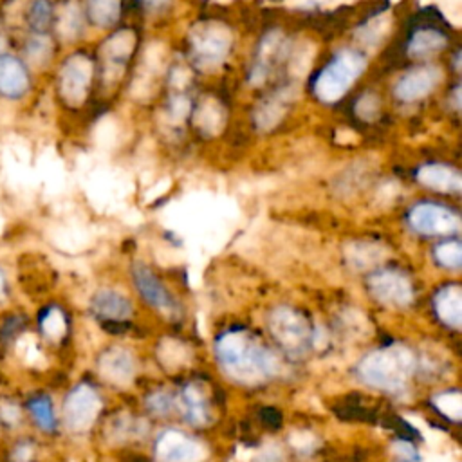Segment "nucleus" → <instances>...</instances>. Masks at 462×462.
Listing matches in <instances>:
<instances>
[{
	"instance_id": "9d476101",
	"label": "nucleus",
	"mask_w": 462,
	"mask_h": 462,
	"mask_svg": "<svg viewBox=\"0 0 462 462\" xmlns=\"http://www.w3.org/2000/svg\"><path fill=\"white\" fill-rule=\"evenodd\" d=\"M101 407L103 402L98 390L91 383L80 381L64 397L60 423L71 434H85L96 423Z\"/></svg>"
},
{
	"instance_id": "f257e3e1",
	"label": "nucleus",
	"mask_w": 462,
	"mask_h": 462,
	"mask_svg": "<svg viewBox=\"0 0 462 462\" xmlns=\"http://www.w3.org/2000/svg\"><path fill=\"white\" fill-rule=\"evenodd\" d=\"M239 31L229 17L201 13L185 29L181 58L197 76H217L235 58Z\"/></svg>"
},
{
	"instance_id": "f8f14e48",
	"label": "nucleus",
	"mask_w": 462,
	"mask_h": 462,
	"mask_svg": "<svg viewBox=\"0 0 462 462\" xmlns=\"http://www.w3.org/2000/svg\"><path fill=\"white\" fill-rule=\"evenodd\" d=\"M13 49L22 56V60L40 76L47 78L54 68L62 47L58 45L52 33H28L13 29Z\"/></svg>"
},
{
	"instance_id": "2f4dec72",
	"label": "nucleus",
	"mask_w": 462,
	"mask_h": 462,
	"mask_svg": "<svg viewBox=\"0 0 462 462\" xmlns=\"http://www.w3.org/2000/svg\"><path fill=\"white\" fill-rule=\"evenodd\" d=\"M435 260L448 269H458L462 264V246L458 241H446L435 248Z\"/></svg>"
},
{
	"instance_id": "a878e982",
	"label": "nucleus",
	"mask_w": 462,
	"mask_h": 462,
	"mask_svg": "<svg viewBox=\"0 0 462 462\" xmlns=\"http://www.w3.org/2000/svg\"><path fill=\"white\" fill-rule=\"evenodd\" d=\"M91 311L101 322H123L132 315V304L114 289H100L91 300Z\"/></svg>"
},
{
	"instance_id": "6e6552de",
	"label": "nucleus",
	"mask_w": 462,
	"mask_h": 462,
	"mask_svg": "<svg viewBox=\"0 0 462 462\" xmlns=\"http://www.w3.org/2000/svg\"><path fill=\"white\" fill-rule=\"evenodd\" d=\"M416 363L414 353L407 346L390 345L367 354L358 365V374L367 385L378 390L401 392L409 385Z\"/></svg>"
},
{
	"instance_id": "58836bf2",
	"label": "nucleus",
	"mask_w": 462,
	"mask_h": 462,
	"mask_svg": "<svg viewBox=\"0 0 462 462\" xmlns=\"http://www.w3.org/2000/svg\"><path fill=\"white\" fill-rule=\"evenodd\" d=\"M266 3H271V4H280V3H285V0H266Z\"/></svg>"
},
{
	"instance_id": "473e14b6",
	"label": "nucleus",
	"mask_w": 462,
	"mask_h": 462,
	"mask_svg": "<svg viewBox=\"0 0 462 462\" xmlns=\"http://www.w3.org/2000/svg\"><path fill=\"white\" fill-rule=\"evenodd\" d=\"M434 404L437 407V410L441 414H444L446 418L458 421L460 419V412H462V402H460V394L458 392H446L441 394L434 399Z\"/></svg>"
},
{
	"instance_id": "bb28decb",
	"label": "nucleus",
	"mask_w": 462,
	"mask_h": 462,
	"mask_svg": "<svg viewBox=\"0 0 462 462\" xmlns=\"http://www.w3.org/2000/svg\"><path fill=\"white\" fill-rule=\"evenodd\" d=\"M31 329V316L13 306L0 311V354H10L17 341Z\"/></svg>"
},
{
	"instance_id": "6ab92c4d",
	"label": "nucleus",
	"mask_w": 462,
	"mask_h": 462,
	"mask_svg": "<svg viewBox=\"0 0 462 462\" xmlns=\"http://www.w3.org/2000/svg\"><path fill=\"white\" fill-rule=\"evenodd\" d=\"M91 35H105L125 22L129 0H82Z\"/></svg>"
},
{
	"instance_id": "0eeeda50",
	"label": "nucleus",
	"mask_w": 462,
	"mask_h": 462,
	"mask_svg": "<svg viewBox=\"0 0 462 462\" xmlns=\"http://www.w3.org/2000/svg\"><path fill=\"white\" fill-rule=\"evenodd\" d=\"M448 82L450 75L442 60L402 66L388 84L386 100L401 108L418 107L439 94Z\"/></svg>"
},
{
	"instance_id": "1a4fd4ad",
	"label": "nucleus",
	"mask_w": 462,
	"mask_h": 462,
	"mask_svg": "<svg viewBox=\"0 0 462 462\" xmlns=\"http://www.w3.org/2000/svg\"><path fill=\"white\" fill-rule=\"evenodd\" d=\"M42 78L22 60L15 49L0 52V105L24 107L38 92Z\"/></svg>"
},
{
	"instance_id": "72a5a7b5",
	"label": "nucleus",
	"mask_w": 462,
	"mask_h": 462,
	"mask_svg": "<svg viewBox=\"0 0 462 462\" xmlns=\"http://www.w3.org/2000/svg\"><path fill=\"white\" fill-rule=\"evenodd\" d=\"M13 306V280L8 266L0 260V311Z\"/></svg>"
},
{
	"instance_id": "4be33fe9",
	"label": "nucleus",
	"mask_w": 462,
	"mask_h": 462,
	"mask_svg": "<svg viewBox=\"0 0 462 462\" xmlns=\"http://www.w3.org/2000/svg\"><path fill=\"white\" fill-rule=\"evenodd\" d=\"M155 457L159 462H201L204 448L179 430H166L157 437Z\"/></svg>"
},
{
	"instance_id": "20e7f679",
	"label": "nucleus",
	"mask_w": 462,
	"mask_h": 462,
	"mask_svg": "<svg viewBox=\"0 0 462 462\" xmlns=\"http://www.w3.org/2000/svg\"><path fill=\"white\" fill-rule=\"evenodd\" d=\"M54 103L66 114H84L92 108L98 91V68L87 44L64 49L49 73Z\"/></svg>"
},
{
	"instance_id": "cd10ccee",
	"label": "nucleus",
	"mask_w": 462,
	"mask_h": 462,
	"mask_svg": "<svg viewBox=\"0 0 462 462\" xmlns=\"http://www.w3.org/2000/svg\"><path fill=\"white\" fill-rule=\"evenodd\" d=\"M434 307L439 320L453 329L462 322V289L457 283L444 285L434 299Z\"/></svg>"
},
{
	"instance_id": "dca6fc26",
	"label": "nucleus",
	"mask_w": 462,
	"mask_h": 462,
	"mask_svg": "<svg viewBox=\"0 0 462 462\" xmlns=\"http://www.w3.org/2000/svg\"><path fill=\"white\" fill-rule=\"evenodd\" d=\"M370 293L388 307H409L414 300V287L409 276L397 269H379L369 278Z\"/></svg>"
},
{
	"instance_id": "ddd939ff",
	"label": "nucleus",
	"mask_w": 462,
	"mask_h": 462,
	"mask_svg": "<svg viewBox=\"0 0 462 462\" xmlns=\"http://www.w3.org/2000/svg\"><path fill=\"white\" fill-rule=\"evenodd\" d=\"M231 120V107L217 89L195 96L190 127L203 138H215L226 131Z\"/></svg>"
},
{
	"instance_id": "ea45409f",
	"label": "nucleus",
	"mask_w": 462,
	"mask_h": 462,
	"mask_svg": "<svg viewBox=\"0 0 462 462\" xmlns=\"http://www.w3.org/2000/svg\"><path fill=\"white\" fill-rule=\"evenodd\" d=\"M0 442H3V435H0Z\"/></svg>"
},
{
	"instance_id": "412c9836",
	"label": "nucleus",
	"mask_w": 462,
	"mask_h": 462,
	"mask_svg": "<svg viewBox=\"0 0 462 462\" xmlns=\"http://www.w3.org/2000/svg\"><path fill=\"white\" fill-rule=\"evenodd\" d=\"M416 181L437 194L458 195L462 192V173L460 170L444 161H428L416 168Z\"/></svg>"
},
{
	"instance_id": "4468645a",
	"label": "nucleus",
	"mask_w": 462,
	"mask_h": 462,
	"mask_svg": "<svg viewBox=\"0 0 462 462\" xmlns=\"http://www.w3.org/2000/svg\"><path fill=\"white\" fill-rule=\"evenodd\" d=\"M409 222L414 231L426 237H448L460 229V217L453 208L423 201L410 208Z\"/></svg>"
},
{
	"instance_id": "f3484780",
	"label": "nucleus",
	"mask_w": 462,
	"mask_h": 462,
	"mask_svg": "<svg viewBox=\"0 0 462 462\" xmlns=\"http://www.w3.org/2000/svg\"><path fill=\"white\" fill-rule=\"evenodd\" d=\"M56 0H19L6 17L15 31L52 33Z\"/></svg>"
},
{
	"instance_id": "aec40b11",
	"label": "nucleus",
	"mask_w": 462,
	"mask_h": 462,
	"mask_svg": "<svg viewBox=\"0 0 462 462\" xmlns=\"http://www.w3.org/2000/svg\"><path fill=\"white\" fill-rule=\"evenodd\" d=\"M345 101V108L349 110L351 120L358 125L369 127L376 125L383 120L385 107H386V96L376 85H363L358 87Z\"/></svg>"
},
{
	"instance_id": "39448f33",
	"label": "nucleus",
	"mask_w": 462,
	"mask_h": 462,
	"mask_svg": "<svg viewBox=\"0 0 462 462\" xmlns=\"http://www.w3.org/2000/svg\"><path fill=\"white\" fill-rule=\"evenodd\" d=\"M457 42V33L444 13L437 6H425L409 15L395 47L401 66H409L444 60Z\"/></svg>"
},
{
	"instance_id": "5701e85b",
	"label": "nucleus",
	"mask_w": 462,
	"mask_h": 462,
	"mask_svg": "<svg viewBox=\"0 0 462 462\" xmlns=\"http://www.w3.org/2000/svg\"><path fill=\"white\" fill-rule=\"evenodd\" d=\"M134 282L139 295L157 311L173 316L178 313V304L170 295L168 289L163 285V282L154 275V271L145 264H136L132 269Z\"/></svg>"
},
{
	"instance_id": "a211bd4d",
	"label": "nucleus",
	"mask_w": 462,
	"mask_h": 462,
	"mask_svg": "<svg viewBox=\"0 0 462 462\" xmlns=\"http://www.w3.org/2000/svg\"><path fill=\"white\" fill-rule=\"evenodd\" d=\"M20 399L28 426H31L36 434L44 437H52L58 434V428H60V416H58L54 401L47 392H29Z\"/></svg>"
},
{
	"instance_id": "9b49d317",
	"label": "nucleus",
	"mask_w": 462,
	"mask_h": 462,
	"mask_svg": "<svg viewBox=\"0 0 462 462\" xmlns=\"http://www.w3.org/2000/svg\"><path fill=\"white\" fill-rule=\"evenodd\" d=\"M269 331L276 343L289 354H304L313 339L306 316L291 307H276L269 316Z\"/></svg>"
},
{
	"instance_id": "393cba45",
	"label": "nucleus",
	"mask_w": 462,
	"mask_h": 462,
	"mask_svg": "<svg viewBox=\"0 0 462 462\" xmlns=\"http://www.w3.org/2000/svg\"><path fill=\"white\" fill-rule=\"evenodd\" d=\"M134 372V358L122 346H112L100 356V374L114 385H127L132 381Z\"/></svg>"
},
{
	"instance_id": "f03ea898",
	"label": "nucleus",
	"mask_w": 462,
	"mask_h": 462,
	"mask_svg": "<svg viewBox=\"0 0 462 462\" xmlns=\"http://www.w3.org/2000/svg\"><path fill=\"white\" fill-rule=\"evenodd\" d=\"M372 56L356 44L332 49L307 75V94L320 107L338 108L369 76Z\"/></svg>"
},
{
	"instance_id": "e433bc0d",
	"label": "nucleus",
	"mask_w": 462,
	"mask_h": 462,
	"mask_svg": "<svg viewBox=\"0 0 462 462\" xmlns=\"http://www.w3.org/2000/svg\"><path fill=\"white\" fill-rule=\"evenodd\" d=\"M395 450H397V453H399L401 457H404V462H416V460H419L418 451H416L412 441L399 439L397 444H395Z\"/></svg>"
},
{
	"instance_id": "4c0bfd02",
	"label": "nucleus",
	"mask_w": 462,
	"mask_h": 462,
	"mask_svg": "<svg viewBox=\"0 0 462 462\" xmlns=\"http://www.w3.org/2000/svg\"><path fill=\"white\" fill-rule=\"evenodd\" d=\"M260 419L267 428H280L282 425V414L275 409H264L260 412Z\"/></svg>"
},
{
	"instance_id": "7c9ffc66",
	"label": "nucleus",
	"mask_w": 462,
	"mask_h": 462,
	"mask_svg": "<svg viewBox=\"0 0 462 462\" xmlns=\"http://www.w3.org/2000/svg\"><path fill=\"white\" fill-rule=\"evenodd\" d=\"M176 0H129V13H136L143 22H157L164 19L171 10Z\"/></svg>"
},
{
	"instance_id": "c85d7f7f",
	"label": "nucleus",
	"mask_w": 462,
	"mask_h": 462,
	"mask_svg": "<svg viewBox=\"0 0 462 462\" xmlns=\"http://www.w3.org/2000/svg\"><path fill=\"white\" fill-rule=\"evenodd\" d=\"M28 428L22 399L15 394H0V435L10 437Z\"/></svg>"
},
{
	"instance_id": "2eb2a0df",
	"label": "nucleus",
	"mask_w": 462,
	"mask_h": 462,
	"mask_svg": "<svg viewBox=\"0 0 462 462\" xmlns=\"http://www.w3.org/2000/svg\"><path fill=\"white\" fill-rule=\"evenodd\" d=\"M52 36L62 49L87 44L91 31L84 15L82 0H56Z\"/></svg>"
},
{
	"instance_id": "b1692460",
	"label": "nucleus",
	"mask_w": 462,
	"mask_h": 462,
	"mask_svg": "<svg viewBox=\"0 0 462 462\" xmlns=\"http://www.w3.org/2000/svg\"><path fill=\"white\" fill-rule=\"evenodd\" d=\"M31 323H35L36 336L47 343H60L69 331L68 315L56 304H47L40 307Z\"/></svg>"
},
{
	"instance_id": "423d86ee",
	"label": "nucleus",
	"mask_w": 462,
	"mask_h": 462,
	"mask_svg": "<svg viewBox=\"0 0 462 462\" xmlns=\"http://www.w3.org/2000/svg\"><path fill=\"white\" fill-rule=\"evenodd\" d=\"M215 353L224 372L243 385H260L278 370L275 354L246 331H227L215 341Z\"/></svg>"
},
{
	"instance_id": "c9c22d12",
	"label": "nucleus",
	"mask_w": 462,
	"mask_h": 462,
	"mask_svg": "<svg viewBox=\"0 0 462 462\" xmlns=\"http://www.w3.org/2000/svg\"><path fill=\"white\" fill-rule=\"evenodd\" d=\"M13 49V28L10 20L0 13V52Z\"/></svg>"
},
{
	"instance_id": "c756f323",
	"label": "nucleus",
	"mask_w": 462,
	"mask_h": 462,
	"mask_svg": "<svg viewBox=\"0 0 462 462\" xmlns=\"http://www.w3.org/2000/svg\"><path fill=\"white\" fill-rule=\"evenodd\" d=\"M181 407H183V412H185V419L190 425L203 426V425L208 423V418H210L208 401H206L204 394L195 385H190L183 390Z\"/></svg>"
},
{
	"instance_id": "7ed1b4c3",
	"label": "nucleus",
	"mask_w": 462,
	"mask_h": 462,
	"mask_svg": "<svg viewBox=\"0 0 462 462\" xmlns=\"http://www.w3.org/2000/svg\"><path fill=\"white\" fill-rule=\"evenodd\" d=\"M143 47V28L138 24H122L101 35L92 45L98 68L96 101L108 105L127 87L138 54Z\"/></svg>"
},
{
	"instance_id": "f704fd0d",
	"label": "nucleus",
	"mask_w": 462,
	"mask_h": 462,
	"mask_svg": "<svg viewBox=\"0 0 462 462\" xmlns=\"http://www.w3.org/2000/svg\"><path fill=\"white\" fill-rule=\"evenodd\" d=\"M147 407H148L154 414L166 416V414H170V410H171V407H173V399H171V395H170L168 392L159 390V392L148 395Z\"/></svg>"
}]
</instances>
